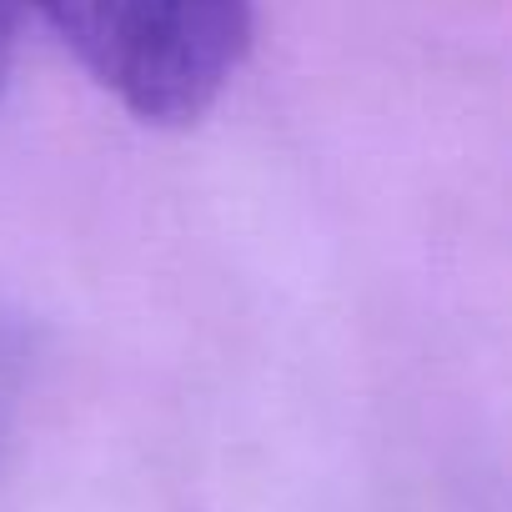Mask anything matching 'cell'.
I'll list each match as a JSON object with an SVG mask.
<instances>
[{
	"instance_id": "obj_2",
	"label": "cell",
	"mask_w": 512,
	"mask_h": 512,
	"mask_svg": "<svg viewBox=\"0 0 512 512\" xmlns=\"http://www.w3.org/2000/svg\"><path fill=\"white\" fill-rule=\"evenodd\" d=\"M21 377H26V347H21V332L0 322V442H6V427H11V417H16Z\"/></svg>"
},
{
	"instance_id": "obj_1",
	"label": "cell",
	"mask_w": 512,
	"mask_h": 512,
	"mask_svg": "<svg viewBox=\"0 0 512 512\" xmlns=\"http://www.w3.org/2000/svg\"><path fill=\"white\" fill-rule=\"evenodd\" d=\"M76 61L146 126L201 121L246 61L256 0H36Z\"/></svg>"
},
{
	"instance_id": "obj_3",
	"label": "cell",
	"mask_w": 512,
	"mask_h": 512,
	"mask_svg": "<svg viewBox=\"0 0 512 512\" xmlns=\"http://www.w3.org/2000/svg\"><path fill=\"white\" fill-rule=\"evenodd\" d=\"M0 61H6V21H0Z\"/></svg>"
}]
</instances>
